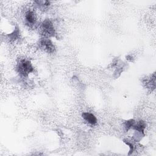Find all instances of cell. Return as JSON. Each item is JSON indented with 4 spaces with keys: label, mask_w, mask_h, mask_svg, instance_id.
<instances>
[{
    "label": "cell",
    "mask_w": 156,
    "mask_h": 156,
    "mask_svg": "<svg viewBox=\"0 0 156 156\" xmlns=\"http://www.w3.org/2000/svg\"><path fill=\"white\" fill-rule=\"evenodd\" d=\"M17 69L18 73L23 76L26 77L29 73L34 71V68L32 66V64L29 60H21L17 66Z\"/></svg>",
    "instance_id": "1"
},
{
    "label": "cell",
    "mask_w": 156,
    "mask_h": 156,
    "mask_svg": "<svg viewBox=\"0 0 156 156\" xmlns=\"http://www.w3.org/2000/svg\"><path fill=\"white\" fill-rule=\"evenodd\" d=\"M41 30L44 35L52 37L55 34L54 26L49 20H45L41 24Z\"/></svg>",
    "instance_id": "2"
},
{
    "label": "cell",
    "mask_w": 156,
    "mask_h": 156,
    "mask_svg": "<svg viewBox=\"0 0 156 156\" xmlns=\"http://www.w3.org/2000/svg\"><path fill=\"white\" fill-rule=\"evenodd\" d=\"M40 47L46 51L48 53H53L55 51V47L52 44V41L46 38L42 39L40 42Z\"/></svg>",
    "instance_id": "3"
},
{
    "label": "cell",
    "mask_w": 156,
    "mask_h": 156,
    "mask_svg": "<svg viewBox=\"0 0 156 156\" xmlns=\"http://www.w3.org/2000/svg\"><path fill=\"white\" fill-rule=\"evenodd\" d=\"M83 119L91 124H96L97 122L96 118L94 115L90 113H83L82 115Z\"/></svg>",
    "instance_id": "4"
},
{
    "label": "cell",
    "mask_w": 156,
    "mask_h": 156,
    "mask_svg": "<svg viewBox=\"0 0 156 156\" xmlns=\"http://www.w3.org/2000/svg\"><path fill=\"white\" fill-rule=\"evenodd\" d=\"M25 17H26V20L27 22L29 24H32L35 23V22L36 21V17H35V13L32 11H28L26 13Z\"/></svg>",
    "instance_id": "5"
},
{
    "label": "cell",
    "mask_w": 156,
    "mask_h": 156,
    "mask_svg": "<svg viewBox=\"0 0 156 156\" xmlns=\"http://www.w3.org/2000/svg\"><path fill=\"white\" fill-rule=\"evenodd\" d=\"M133 127L136 130H137L138 132H140L141 133H143V132H144V129L146 127V124H145L144 122H143V121H140L136 124H135H135L133 125Z\"/></svg>",
    "instance_id": "6"
},
{
    "label": "cell",
    "mask_w": 156,
    "mask_h": 156,
    "mask_svg": "<svg viewBox=\"0 0 156 156\" xmlns=\"http://www.w3.org/2000/svg\"><path fill=\"white\" fill-rule=\"evenodd\" d=\"M135 121L133 119H130V120H128V121H126V122H125V127H126V130L127 131L130 128L133 127V126L135 124Z\"/></svg>",
    "instance_id": "7"
},
{
    "label": "cell",
    "mask_w": 156,
    "mask_h": 156,
    "mask_svg": "<svg viewBox=\"0 0 156 156\" xmlns=\"http://www.w3.org/2000/svg\"><path fill=\"white\" fill-rule=\"evenodd\" d=\"M124 142L126 144H127V145L129 146V147H130V152H129V155H130V154L132 153V152H133V144H132L131 143L129 142L127 140H124Z\"/></svg>",
    "instance_id": "8"
}]
</instances>
